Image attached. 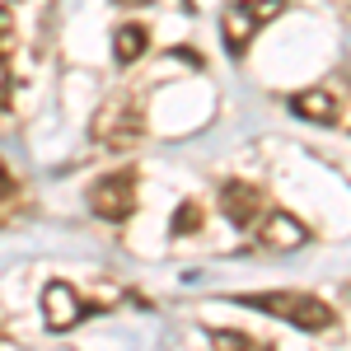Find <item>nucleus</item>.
Returning <instances> with one entry per match:
<instances>
[{
    "label": "nucleus",
    "instance_id": "nucleus-9",
    "mask_svg": "<svg viewBox=\"0 0 351 351\" xmlns=\"http://www.w3.org/2000/svg\"><path fill=\"white\" fill-rule=\"evenodd\" d=\"M145 47H150V28L145 24H122L112 33V61L117 66H136L145 56Z\"/></svg>",
    "mask_w": 351,
    "mask_h": 351
},
{
    "label": "nucleus",
    "instance_id": "nucleus-4",
    "mask_svg": "<svg viewBox=\"0 0 351 351\" xmlns=\"http://www.w3.org/2000/svg\"><path fill=\"white\" fill-rule=\"evenodd\" d=\"M89 314H94V304H84L71 281H47V286H43V324L52 328V332H71V328H80Z\"/></svg>",
    "mask_w": 351,
    "mask_h": 351
},
{
    "label": "nucleus",
    "instance_id": "nucleus-7",
    "mask_svg": "<svg viewBox=\"0 0 351 351\" xmlns=\"http://www.w3.org/2000/svg\"><path fill=\"white\" fill-rule=\"evenodd\" d=\"M263 243L276 248V253H295V248L309 243V230H304V220L286 216V211H271V216L263 220Z\"/></svg>",
    "mask_w": 351,
    "mask_h": 351
},
{
    "label": "nucleus",
    "instance_id": "nucleus-14",
    "mask_svg": "<svg viewBox=\"0 0 351 351\" xmlns=\"http://www.w3.org/2000/svg\"><path fill=\"white\" fill-rule=\"evenodd\" d=\"M183 10H188V14H192V10H197V5H192V0H183Z\"/></svg>",
    "mask_w": 351,
    "mask_h": 351
},
{
    "label": "nucleus",
    "instance_id": "nucleus-8",
    "mask_svg": "<svg viewBox=\"0 0 351 351\" xmlns=\"http://www.w3.org/2000/svg\"><path fill=\"white\" fill-rule=\"evenodd\" d=\"M291 112H295L300 122L332 127L342 108H337V94H328V89H300V94H291Z\"/></svg>",
    "mask_w": 351,
    "mask_h": 351
},
{
    "label": "nucleus",
    "instance_id": "nucleus-12",
    "mask_svg": "<svg viewBox=\"0 0 351 351\" xmlns=\"http://www.w3.org/2000/svg\"><path fill=\"white\" fill-rule=\"evenodd\" d=\"M197 225H202V206H197V202H183V206L173 211V220H169V234L183 239V234H192Z\"/></svg>",
    "mask_w": 351,
    "mask_h": 351
},
{
    "label": "nucleus",
    "instance_id": "nucleus-5",
    "mask_svg": "<svg viewBox=\"0 0 351 351\" xmlns=\"http://www.w3.org/2000/svg\"><path fill=\"white\" fill-rule=\"evenodd\" d=\"M94 141H104V145H132L141 141V112L132 104H112L94 117Z\"/></svg>",
    "mask_w": 351,
    "mask_h": 351
},
{
    "label": "nucleus",
    "instance_id": "nucleus-10",
    "mask_svg": "<svg viewBox=\"0 0 351 351\" xmlns=\"http://www.w3.org/2000/svg\"><path fill=\"white\" fill-rule=\"evenodd\" d=\"M10 28H14V14H10V5H0V108H5V104H10V94H14V75H10L14 38H10Z\"/></svg>",
    "mask_w": 351,
    "mask_h": 351
},
{
    "label": "nucleus",
    "instance_id": "nucleus-13",
    "mask_svg": "<svg viewBox=\"0 0 351 351\" xmlns=\"http://www.w3.org/2000/svg\"><path fill=\"white\" fill-rule=\"evenodd\" d=\"M117 10H132V5H150V0H112Z\"/></svg>",
    "mask_w": 351,
    "mask_h": 351
},
{
    "label": "nucleus",
    "instance_id": "nucleus-2",
    "mask_svg": "<svg viewBox=\"0 0 351 351\" xmlns=\"http://www.w3.org/2000/svg\"><path fill=\"white\" fill-rule=\"evenodd\" d=\"M286 10V0H230L220 10V43L230 56H243L248 43Z\"/></svg>",
    "mask_w": 351,
    "mask_h": 351
},
{
    "label": "nucleus",
    "instance_id": "nucleus-11",
    "mask_svg": "<svg viewBox=\"0 0 351 351\" xmlns=\"http://www.w3.org/2000/svg\"><path fill=\"white\" fill-rule=\"evenodd\" d=\"M216 347H230V351H267V342H258V337H243V332H225V328H211L206 332Z\"/></svg>",
    "mask_w": 351,
    "mask_h": 351
},
{
    "label": "nucleus",
    "instance_id": "nucleus-3",
    "mask_svg": "<svg viewBox=\"0 0 351 351\" xmlns=\"http://www.w3.org/2000/svg\"><path fill=\"white\" fill-rule=\"evenodd\" d=\"M136 169H117V173H104L94 188H89V211L99 220H127L136 211Z\"/></svg>",
    "mask_w": 351,
    "mask_h": 351
},
{
    "label": "nucleus",
    "instance_id": "nucleus-6",
    "mask_svg": "<svg viewBox=\"0 0 351 351\" xmlns=\"http://www.w3.org/2000/svg\"><path fill=\"white\" fill-rule=\"evenodd\" d=\"M220 211H225V220L234 230H248L258 220V211H263V192L253 188V183H243V178H230L220 188Z\"/></svg>",
    "mask_w": 351,
    "mask_h": 351
},
{
    "label": "nucleus",
    "instance_id": "nucleus-1",
    "mask_svg": "<svg viewBox=\"0 0 351 351\" xmlns=\"http://www.w3.org/2000/svg\"><path fill=\"white\" fill-rule=\"evenodd\" d=\"M234 304L243 309H258L267 319H286L300 332H328L337 324V314L328 309L319 295H304V291H253V295H234Z\"/></svg>",
    "mask_w": 351,
    "mask_h": 351
}]
</instances>
